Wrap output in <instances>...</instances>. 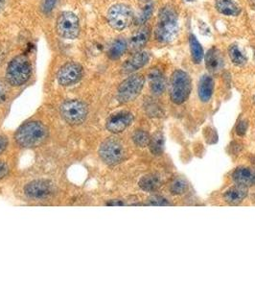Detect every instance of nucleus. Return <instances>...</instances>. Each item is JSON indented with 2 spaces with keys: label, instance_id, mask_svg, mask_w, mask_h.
Instances as JSON below:
<instances>
[{
  "label": "nucleus",
  "instance_id": "10",
  "mask_svg": "<svg viewBox=\"0 0 255 288\" xmlns=\"http://www.w3.org/2000/svg\"><path fill=\"white\" fill-rule=\"evenodd\" d=\"M83 75V67L75 62H68L60 68L57 74L58 83L63 87H69L78 83Z\"/></svg>",
  "mask_w": 255,
  "mask_h": 288
},
{
  "label": "nucleus",
  "instance_id": "24",
  "mask_svg": "<svg viewBox=\"0 0 255 288\" xmlns=\"http://www.w3.org/2000/svg\"><path fill=\"white\" fill-rule=\"evenodd\" d=\"M139 187L146 191H154L160 187V179L156 175H146L140 179Z\"/></svg>",
  "mask_w": 255,
  "mask_h": 288
},
{
  "label": "nucleus",
  "instance_id": "12",
  "mask_svg": "<svg viewBox=\"0 0 255 288\" xmlns=\"http://www.w3.org/2000/svg\"><path fill=\"white\" fill-rule=\"evenodd\" d=\"M133 121V113L129 111H119L111 114L106 122V128L111 133H121Z\"/></svg>",
  "mask_w": 255,
  "mask_h": 288
},
{
  "label": "nucleus",
  "instance_id": "37",
  "mask_svg": "<svg viewBox=\"0 0 255 288\" xmlns=\"http://www.w3.org/2000/svg\"><path fill=\"white\" fill-rule=\"evenodd\" d=\"M187 1H192V0H187Z\"/></svg>",
  "mask_w": 255,
  "mask_h": 288
},
{
  "label": "nucleus",
  "instance_id": "33",
  "mask_svg": "<svg viewBox=\"0 0 255 288\" xmlns=\"http://www.w3.org/2000/svg\"><path fill=\"white\" fill-rule=\"evenodd\" d=\"M7 146H8L7 137L0 134V155L7 149Z\"/></svg>",
  "mask_w": 255,
  "mask_h": 288
},
{
  "label": "nucleus",
  "instance_id": "28",
  "mask_svg": "<svg viewBox=\"0 0 255 288\" xmlns=\"http://www.w3.org/2000/svg\"><path fill=\"white\" fill-rule=\"evenodd\" d=\"M186 189H187V183L182 179H177L176 181L173 182L171 186V192L175 195L184 193Z\"/></svg>",
  "mask_w": 255,
  "mask_h": 288
},
{
  "label": "nucleus",
  "instance_id": "35",
  "mask_svg": "<svg viewBox=\"0 0 255 288\" xmlns=\"http://www.w3.org/2000/svg\"><path fill=\"white\" fill-rule=\"evenodd\" d=\"M108 205L109 206H122L124 204H123L122 202H119V201H114L112 203H108Z\"/></svg>",
  "mask_w": 255,
  "mask_h": 288
},
{
  "label": "nucleus",
  "instance_id": "2",
  "mask_svg": "<svg viewBox=\"0 0 255 288\" xmlns=\"http://www.w3.org/2000/svg\"><path fill=\"white\" fill-rule=\"evenodd\" d=\"M48 131L41 122L30 121L23 124L16 133V140L23 148L36 147L43 143L47 137Z\"/></svg>",
  "mask_w": 255,
  "mask_h": 288
},
{
  "label": "nucleus",
  "instance_id": "38",
  "mask_svg": "<svg viewBox=\"0 0 255 288\" xmlns=\"http://www.w3.org/2000/svg\"><path fill=\"white\" fill-rule=\"evenodd\" d=\"M144 1H149V0H144Z\"/></svg>",
  "mask_w": 255,
  "mask_h": 288
},
{
  "label": "nucleus",
  "instance_id": "9",
  "mask_svg": "<svg viewBox=\"0 0 255 288\" xmlns=\"http://www.w3.org/2000/svg\"><path fill=\"white\" fill-rule=\"evenodd\" d=\"M101 159L108 165H116L124 159L125 150L118 140L110 138L101 144L99 148Z\"/></svg>",
  "mask_w": 255,
  "mask_h": 288
},
{
  "label": "nucleus",
  "instance_id": "27",
  "mask_svg": "<svg viewBox=\"0 0 255 288\" xmlns=\"http://www.w3.org/2000/svg\"><path fill=\"white\" fill-rule=\"evenodd\" d=\"M150 135L142 130H138L133 133V140L138 147H146L150 143Z\"/></svg>",
  "mask_w": 255,
  "mask_h": 288
},
{
  "label": "nucleus",
  "instance_id": "14",
  "mask_svg": "<svg viewBox=\"0 0 255 288\" xmlns=\"http://www.w3.org/2000/svg\"><path fill=\"white\" fill-rule=\"evenodd\" d=\"M205 66L211 73H217L222 70L224 66V62L220 50L212 47L207 51L205 55Z\"/></svg>",
  "mask_w": 255,
  "mask_h": 288
},
{
  "label": "nucleus",
  "instance_id": "8",
  "mask_svg": "<svg viewBox=\"0 0 255 288\" xmlns=\"http://www.w3.org/2000/svg\"><path fill=\"white\" fill-rule=\"evenodd\" d=\"M144 77L136 74L123 81L117 90V99L121 103H129L135 99L144 86Z\"/></svg>",
  "mask_w": 255,
  "mask_h": 288
},
{
  "label": "nucleus",
  "instance_id": "4",
  "mask_svg": "<svg viewBox=\"0 0 255 288\" xmlns=\"http://www.w3.org/2000/svg\"><path fill=\"white\" fill-rule=\"evenodd\" d=\"M191 92V79L188 74L182 70H176L171 80L170 97L175 104L184 103Z\"/></svg>",
  "mask_w": 255,
  "mask_h": 288
},
{
  "label": "nucleus",
  "instance_id": "7",
  "mask_svg": "<svg viewBox=\"0 0 255 288\" xmlns=\"http://www.w3.org/2000/svg\"><path fill=\"white\" fill-rule=\"evenodd\" d=\"M61 114L69 124L76 125L84 121L88 115V106L80 100H67L61 106Z\"/></svg>",
  "mask_w": 255,
  "mask_h": 288
},
{
  "label": "nucleus",
  "instance_id": "34",
  "mask_svg": "<svg viewBox=\"0 0 255 288\" xmlns=\"http://www.w3.org/2000/svg\"><path fill=\"white\" fill-rule=\"evenodd\" d=\"M9 172V167L5 164L0 162V180H2L3 178L5 177Z\"/></svg>",
  "mask_w": 255,
  "mask_h": 288
},
{
  "label": "nucleus",
  "instance_id": "16",
  "mask_svg": "<svg viewBox=\"0 0 255 288\" xmlns=\"http://www.w3.org/2000/svg\"><path fill=\"white\" fill-rule=\"evenodd\" d=\"M150 36H151V28L149 26L144 25L140 27L132 36L130 41V47L134 51L140 50L148 43Z\"/></svg>",
  "mask_w": 255,
  "mask_h": 288
},
{
  "label": "nucleus",
  "instance_id": "5",
  "mask_svg": "<svg viewBox=\"0 0 255 288\" xmlns=\"http://www.w3.org/2000/svg\"><path fill=\"white\" fill-rule=\"evenodd\" d=\"M107 20L111 28L122 31L133 23V12L132 8L126 4H115L108 11Z\"/></svg>",
  "mask_w": 255,
  "mask_h": 288
},
{
  "label": "nucleus",
  "instance_id": "29",
  "mask_svg": "<svg viewBox=\"0 0 255 288\" xmlns=\"http://www.w3.org/2000/svg\"><path fill=\"white\" fill-rule=\"evenodd\" d=\"M149 205L152 206H170L171 204L167 202L166 199L160 196H153L149 199Z\"/></svg>",
  "mask_w": 255,
  "mask_h": 288
},
{
  "label": "nucleus",
  "instance_id": "19",
  "mask_svg": "<svg viewBox=\"0 0 255 288\" xmlns=\"http://www.w3.org/2000/svg\"><path fill=\"white\" fill-rule=\"evenodd\" d=\"M247 195V190L243 186H236L228 189L224 194V200L230 205H238L240 204Z\"/></svg>",
  "mask_w": 255,
  "mask_h": 288
},
{
  "label": "nucleus",
  "instance_id": "36",
  "mask_svg": "<svg viewBox=\"0 0 255 288\" xmlns=\"http://www.w3.org/2000/svg\"><path fill=\"white\" fill-rule=\"evenodd\" d=\"M6 3H7V0H0V13L4 9Z\"/></svg>",
  "mask_w": 255,
  "mask_h": 288
},
{
  "label": "nucleus",
  "instance_id": "32",
  "mask_svg": "<svg viewBox=\"0 0 255 288\" xmlns=\"http://www.w3.org/2000/svg\"><path fill=\"white\" fill-rule=\"evenodd\" d=\"M246 130H247V122L244 121V120L240 121V123L237 126V129H236L237 133L239 135H243L246 132Z\"/></svg>",
  "mask_w": 255,
  "mask_h": 288
},
{
  "label": "nucleus",
  "instance_id": "22",
  "mask_svg": "<svg viewBox=\"0 0 255 288\" xmlns=\"http://www.w3.org/2000/svg\"><path fill=\"white\" fill-rule=\"evenodd\" d=\"M189 45H190V50H191L193 62L195 64H200L203 58V49L194 35H190Z\"/></svg>",
  "mask_w": 255,
  "mask_h": 288
},
{
  "label": "nucleus",
  "instance_id": "6",
  "mask_svg": "<svg viewBox=\"0 0 255 288\" xmlns=\"http://www.w3.org/2000/svg\"><path fill=\"white\" fill-rule=\"evenodd\" d=\"M56 30L60 37L74 40L80 34V22L77 16L72 12H63L57 19Z\"/></svg>",
  "mask_w": 255,
  "mask_h": 288
},
{
  "label": "nucleus",
  "instance_id": "3",
  "mask_svg": "<svg viewBox=\"0 0 255 288\" xmlns=\"http://www.w3.org/2000/svg\"><path fill=\"white\" fill-rule=\"evenodd\" d=\"M32 66L29 58L25 55L16 56L12 59L6 70V80L14 87L24 85L31 76Z\"/></svg>",
  "mask_w": 255,
  "mask_h": 288
},
{
  "label": "nucleus",
  "instance_id": "26",
  "mask_svg": "<svg viewBox=\"0 0 255 288\" xmlns=\"http://www.w3.org/2000/svg\"><path fill=\"white\" fill-rule=\"evenodd\" d=\"M153 11H154V4L150 1H147L142 11L139 14V16L136 20L137 24H145L146 22L151 18V16L153 15Z\"/></svg>",
  "mask_w": 255,
  "mask_h": 288
},
{
  "label": "nucleus",
  "instance_id": "15",
  "mask_svg": "<svg viewBox=\"0 0 255 288\" xmlns=\"http://www.w3.org/2000/svg\"><path fill=\"white\" fill-rule=\"evenodd\" d=\"M232 178L237 185L251 187L255 185V170L246 167L238 168L233 173Z\"/></svg>",
  "mask_w": 255,
  "mask_h": 288
},
{
  "label": "nucleus",
  "instance_id": "31",
  "mask_svg": "<svg viewBox=\"0 0 255 288\" xmlns=\"http://www.w3.org/2000/svg\"><path fill=\"white\" fill-rule=\"evenodd\" d=\"M8 97V89L6 87V84L0 81V104L4 103Z\"/></svg>",
  "mask_w": 255,
  "mask_h": 288
},
{
  "label": "nucleus",
  "instance_id": "25",
  "mask_svg": "<svg viewBox=\"0 0 255 288\" xmlns=\"http://www.w3.org/2000/svg\"><path fill=\"white\" fill-rule=\"evenodd\" d=\"M150 147V151L154 155H160L164 149V136L161 133H156L154 136L150 139V143L148 145Z\"/></svg>",
  "mask_w": 255,
  "mask_h": 288
},
{
  "label": "nucleus",
  "instance_id": "21",
  "mask_svg": "<svg viewBox=\"0 0 255 288\" xmlns=\"http://www.w3.org/2000/svg\"><path fill=\"white\" fill-rule=\"evenodd\" d=\"M127 49H128V44L126 40H124L122 38L116 39L110 46L108 50V56L111 60H118L125 54Z\"/></svg>",
  "mask_w": 255,
  "mask_h": 288
},
{
  "label": "nucleus",
  "instance_id": "18",
  "mask_svg": "<svg viewBox=\"0 0 255 288\" xmlns=\"http://www.w3.org/2000/svg\"><path fill=\"white\" fill-rule=\"evenodd\" d=\"M214 81L209 75H203L199 83V97L202 102H208L213 94Z\"/></svg>",
  "mask_w": 255,
  "mask_h": 288
},
{
  "label": "nucleus",
  "instance_id": "11",
  "mask_svg": "<svg viewBox=\"0 0 255 288\" xmlns=\"http://www.w3.org/2000/svg\"><path fill=\"white\" fill-rule=\"evenodd\" d=\"M53 192V185L45 180H35L24 188L25 195L34 200L45 199Z\"/></svg>",
  "mask_w": 255,
  "mask_h": 288
},
{
  "label": "nucleus",
  "instance_id": "17",
  "mask_svg": "<svg viewBox=\"0 0 255 288\" xmlns=\"http://www.w3.org/2000/svg\"><path fill=\"white\" fill-rule=\"evenodd\" d=\"M149 83L152 92L155 95H160L165 90V79L159 69H153L149 73Z\"/></svg>",
  "mask_w": 255,
  "mask_h": 288
},
{
  "label": "nucleus",
  "instance_id": "30",
  "mask_svg": "<svg viewBox=\"0 0 255 288\" xmlns=\"http://www.w3.org/2000/svg\"><path fill=\"white\" fill-rule=\"evenodd\" d=\"M57 0H44L42 4V10L45 14H49L55 7Z\"/></svg>",
  "mask_w": 255,
  "mask_h": 288
},
{
  "label": "nucleus",
  "instance_id": "23",
  "mask_svg": "<svg viewBox=\"0 0 255 288\" xmlns=\"http://www.w3.org/2000/svg\"><path fill=\"white\" fill-rule=\"evenodd\" d=\"M228 55L233 64L238 67H242L245 65L247 59L244 52L238 47V45H231L228 48Z\"/></svg>",
  "mask_w": 255,
  "mask_h": 288
},
{
  "label": "nucleus",
  "instance_id": "20",
  "mask_svg": "<svg viewBox=\"0 0 255 288\" xmlns=\"http://www.w3.org/2000/svg\"><path fill=\"white\" fill-rule=\"evenodd\" d=\"M215 7L224 16H238L241 12L240 7L232 0H216Z\"/></svg>",
  "mask_w": 255,
  "mask_h": 288
},
{
  "label": "nucleus",
  "instance_id": "1",
  "mask_svg": "<svg viewBox=\"0 0 255 288\" xmlns=\"http://www.w3.org/2000/svg\"><path fill=\"white\" fill-rule=\"evenodd\" d=\"M158 16V23L155 28V39L162 44L173 42L178 31L177 12L172 6L167 5L160 10Z\"/></svg>",
  "mask_w": 255,
  "mask_h": 288
},
{
  "label": "nucleus",
  "instance_id": "13",
  "mask_svg": "<svg viewBox=\"0 0 255 288\" xmlns=\"http://www.w3.org/2000/svg\"><path fill=\"white\" fill-rule=\"evenodd\" d=\"M149 60L150 55L147 52H137L125 62V64L123 65L122 71L124 73H132L133 71L138 70L146 66Z\"/></svg>",
  "mask_w": 255,
  "mask_h": 288
}]
</instances>
